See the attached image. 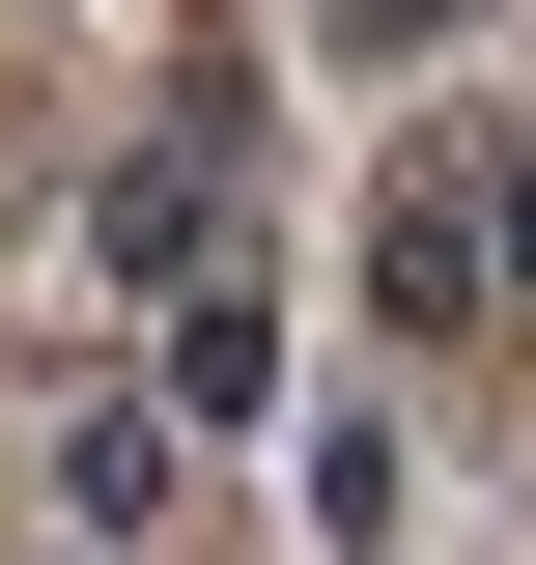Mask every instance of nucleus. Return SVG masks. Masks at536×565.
Listing matches in <instances>:
<instances>
[{"instance_id":"7ed1b4c3","label":"nucleus","mask_w":536,"mask_h":565,"mask_svg":"<svg viewBox=\"0 0 536 565\" xmlns=\"http://www.w3.org/2000/svg\"><path fill=\"white\" fill-rule=\"evenodd\" d=\"M452 226H480V255H508V282H536V170H508V199H452Z\"/></svg>"},{"instance_id":"f257e3e1","label":"nucleus","mask_w":536,"mask_h":565,"mask_svg":"<svg viewBox=\"0 0 536 565\" xmlns=\"http://www.w3.org/2000/svg\"><path fill=\"white\" fill-rule=\"evenodd\" d=\"M255 396H282V311L199 282V311H170V424H255Z\"/></svg>"},{"instance_id":"20e7f679","label":"nucleus","mask_w":536,"mask_h":565,"mask_svg":"<svg viewBox=\"0 0 536 565\" xmlns=\"http://www.w3.org/2000/svg\"><path fill=\"white\" fill-rule=\"evenodd\" d=\"M339 29H367V57H424V29H452V0H339Z\"/></svg>"},{"instance_id":"f03ea898","label":"nucleus","mask_w":536,"mask_h":565,"mask_svg":"<svg viewBox=\"0 0 536 565\" xmlns=\"http://www.w3.org/2000/svg\"><path fill=\"white\" fill-rule=\"evenodd\" d=\"M199 199H226V114H170V141H141V170H114L85 226H114V255H199Z\"/></svg>"}]
</instances>
